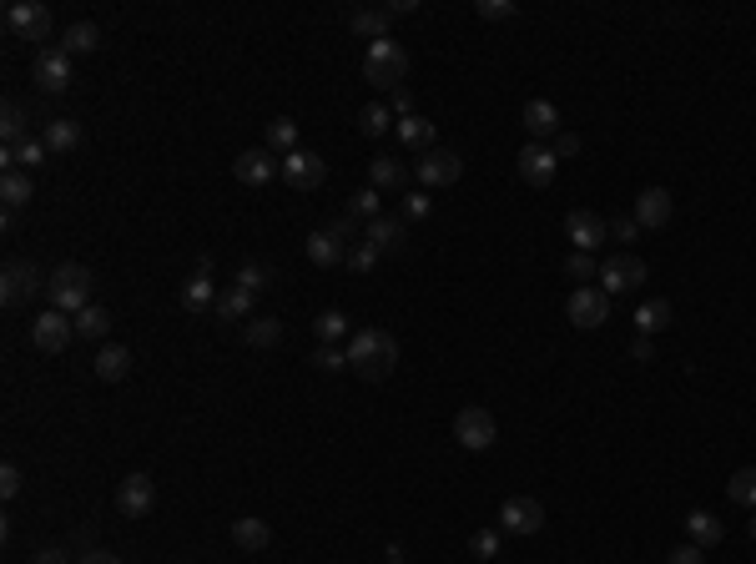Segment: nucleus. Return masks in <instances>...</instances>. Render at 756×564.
Instances as JSON below:
<instances>
[{
    "label": "nucleus",
    "instance_id": "obj_52",
    "mask_svg": "<svg viewBox=\"0 0 756 564\" xmlns=\"http://www.w3.org/2000/svg\"><path fill=\"white\" fill-rule=\"evenodd\" d=\"M575 152H580V136H575V131H560V136H555V157H575Z\"/></svg>",
    "mask_w": 756,
    "mask_h": 564
},
{
    "label": "nucleus",
    "instance_id": "obj_55",
    "mask_svg": "<svg viewBox=\"0 0 756 564\" xmlns=\"http://www.w3.org/2000/svg\"><path fill=\"white\" fill-rule=\"evenodd\" d=\"M671 564H706V554H701L696 544H681V549L671 554Z\"/></svg>",
    "mask_w": 756,
    "mask_h": 564
},
{
    "label": "nucleus",
    "instance_id": "obj_4",
    "mask_svg": "<svg viewBox=\"0 0 756 564\" xmlns=\"http://www.w3.org/2000/svg\"><path fill=\"white\" fill-rule=\"evenodd\" d=\"M494 439H499V423H494V413H489V408L464 403V408L454 413V444H464L469 454L494 449Z\"/></svg>",
    "mask_w": 756,
    "mask_h": 564
},
{
    "label": "nucleus",
    "instance_id": "obj_33",
    "mask_svg": "<svg viewBox=\"0 0 756 564\" xmlns=\"http://www.w3.org/2000/svg\"><path fill=\"white\" fill-rule=\"evenodd\" d=\"M96 46H101V26H96V21H76V26L66 31V41H61L66 56H91Z\"/></svg>",
    "mask_w": 756,
    "mask_h": 564
},
{
    "label": "nucleus",
    "instance_id": "obj_18",
    "mask_svg": "<svg viewBox=\"0 0 756 564\" xmlns=\"http://www.w3.org/2000/svg\"><path fill=\"white\" fill-rule=\"evenodd\" d=\"M363 242L384 257V252H399L404 242H409V222L404 217H373L368 227H363Z\"/></svg>",
    "mask_w": 756,
    "mask_h": 564
},
{
    "label": "nucleus",
    "instance_id": "obj_21",
    "mask_svg": "<svg viewBox=\"0 0 756 564\" xmlns=\"http://www.w3.org/2000/svg\"><path fill=\"white\" fill-rule=\"evenodd\" d=\"M46 157H51V152H46V141H41V136H26V141H16V147H6V152H0L6 172H36Z\"/></svg>",
    "mask_w": 756,
    "mask_h": 564
},
{
    "label": "nucleus",
    "instance_id": "obj_49",
    "mask_svg": "<svg viewBox=\"0 0 756 564\" xmlns=\"http://www.w3.org/2000/svg\"><path fill=\"white\" fill-rule=\"evenodd\" d=\"M429 207H434V202H429V192H409L399 217H404V222H419V217H429Z\"/></svg>",
    "mask_w": 756,
    "mask_h": 564
},
{
    "label": "nucleus",
    "instance_id": "obj_10",
    "mask_svg": "<svg viewBox=\"0 0 756 564\" xmlns=\"http://www.w3.org/2000/svg\"><path fill=\"white\" fill-rule=\"evenodd\" d=\"M540 524H545V504L540 499L515 494V499L499 504V529L504 534H540Z\"/></svg>",
    "mask_w": 756,
    "mask_h": 564
},
{
    "label": "nucleus",
    "instance_id": "obj_26",
    "mask_svg": "<svg viewBox=\"0 0 756 564\" xmlns=\"http://www.w3.org/2000/svg\"><path fill=\"white\" fill-rule=\"evenodd\" d=\"M126 373H132V353H126L121 343H106V348L96 353V378H101V383H121Z\"/></svg>",
    "mask_w": 756,
    "mask_h": 564
},
{
    "label": "nucleus",
    "instance_id": "obj_47",
    "mask_svg": "<svg viewBox=\"0 0 756 564\" xmlns=\"http://www.w3.org/2000/svg\"><path fill=\"white\" fill-rule=\"evenodd\" d=\"M469 549H474V559H494V554H499V529H479V534L469 539Z\"/></svg>",
    "mask_w": 756,
    "mask_h": 564
},
{
    "label": "nucleus",
    "instance_id": "obj_35",
    "mask_svg": "<svg viewBox=\"0 0 756 564\" xmlns=\"http://www.w3.org/2000/svg\"><path fill=\"white\" fill-rule=\"evenodd\" d=\"M0 197H6V207H11V212H21V207L36 197L31 172H6V177H0Z\"/></svg>",
    "mask_w": 756,
    "mask_h": 564
},
{
    "label": "nucleus",
    "instance_id": "obj_17",
    "mask_svg": "<svg viewBox=\"0 0 756 564\" xmlns=\"http://www.w3.org/2000/svg\"><path fill=\"white\" fill-rule=\"evenodd\" d=\"M464 177V162H459V152H449V147H434V152H424L419 157V182L424 187H454Z\"/></svg>",
    "mask_w": 756,
    "mask_h": 564
},
{
    "label": "nucleus",
    "instance_id": "obj_32",
    "mask_svg": "<svg viewBox=\"0 0 756 564\" xmlns=\"http://www.w3.org/2000/svg\"><path fill=\"white\" fill-rule=\"evenodd\" d=\"M348 31L363 36L368 46L384 41V36H389V11H353V16H348Z\"/></svg>",
    "mask_w": 756,
    "mask_h": 564
},
{
    "label": "nucleus",
    "instance_id": "obj_31",
    "mask_svg": "<svg viewBox=\"0 0 756 564\" xmlns=\"http://www.w3.org/2000/svg\"><path fill=\"white\" fill-rule=\"evenodd\" d=\"M686 534H691V544H696V549H711V544H721V534H726V529H721V519H716V514L691 509V514H686Z\"/></svg>",
    "mask_w": 756,
    "mask_h": 564
},
{
    "label": "nucleus",
    "instance_id": "obj_43",
    "mask_svg": "<svg viewBox=\"0 0 756 564\" xmlns=\"http://www.w3.org/2000/svg\"><path fill=\"white\" fill-rule=\"evenodd\" d=\"M313 368H323V373H343V368H348V348H338V343H318V348H313Z\"/></svg>",
    "mask_w": 756,
    "mask_h": 564
},
{
    "label": "nucleus",
    "instance_id": "obj_50",
    "mask_svg": "<svg viewBox=\"0 0 756 564\" xmlns=\"http://www.w3.org/2000/svg\"><path fill=\"white\" fill-rule=\"evenodd\" d=\"M26 489V474L16 469V464H6V469H0V494H6V499H16Z\"/></svg>",
    "mask_w": 756,
    "mask_h": 564
},
{
    "label": "nucleus",
    "instance_id": "obj_3",
    "mask_svg": "<svg viewBox=\"0 0 756 564\" xmlns=\"http://www.w3.org/2000/svg\"><path fill=\"white\" fill-rule=\"evenodd\" d=\"M91 267H81V262H61L56 272H51V282H46V298H51V308L56 313H66V318H76L81 308H91Z\"/></svg>",
    "mask_w": 756,
    "mask_h": 564
},
{
    "label": "nucleus",
    "instance_id": "obj_11",
    "mask_svg": "<svg viewBox=\"0 0 756 564\" xmlns=\"http://www.w3.org/2000/svg\"><path fill=\"white\" fill-rule=\"evenodd\" d=\"M565 313H570V323L575 328H605L610 323V298L600 293V288H575L570 293V303H565Z\"/></svg>",
    "mask_w": 756,
    "mask_h": 564
},
{
    "label": "nucleus",
    "instance_id": "obj_38",
    "mask_svg": "<svg viewBox=\"0 0 756 564\" xmlns=\"http://www.w3.org/2000/svg\"><path fill=\"white\" fill-rule=\"evenodd\" d=\"M31 116H26V106L21 101H6V111H0V136H6V147H16V141H26L31 131Z\"/></svg>",
    "mask_w": 756,
    "mask_h": 564
},
{
    "label": "nucleus",
    "instance_id": "obj_44",
    "mask_svg": "<svg viewBox=\"0 0 756 564\" xmlns=\"http://www.w3.org/2000/svg\"><path fill=\"white\" fill-rule=\"evenodd\" d=\"M348 217H353V222H363V227H368L373 217H384V212H378V192H373V187H363V192L353 197V207H348Z\"/></svg>",
    "mask_w": 756,
    "mask_h": 564
},
{
    "label": "nucleus",
    "instance_id": "obj_48",
    "mask_svg": "<svg viewBox=\"0 0 756 564\" xmlns=\"http://www.w3.org/2000/svg\"><path fill=\"white\" fill-rule=\"evenodd\" d=\"M484 21H515V6H510V0H479V6H474Z\"/></svg>",
    "mask_w": 756,
    "mask_h": 564
},
{
    "label": "nucleus",
    "instance_id": "obj_30",
    "mask_svg": "<svg viewBox=\"0 0 756 564\" xmlns=\"http://www.w3.org/2000/svg\"><path fill=\"white\" fill-rule=\"evenodd\" d=\"M212 313H217V323H242V318L252 313V293H247V288H237V282H232L227 293H217Z\"/></svg>",
    "mask_w": 756,
    "mask_h": 564
},
{
    "label": "nucleus",
    "instance_id": "obj_20",
    "mask_svg": "<svg viewBox=\"0 0 756 564\" xmlns=\"http://www.w3.org/2000/svg\"><path fill=\"white\" fill-rule=\"evenodd\" d=\"M520 121H525V131H530L535 141H545V136L555 141V136H560V111H555V101H540V96H535V101H525Z\"/></svg>",
    "mask_w": 756,
    "mask_h": 564
},
{
    "label": "nucleus",
    "instance_id": "obj_37",
    "mask_svg": "<svg viewBox=\"0 0 756 564\" xmlns=\"http://www.w3.org/2000/svg\"><path fill=\"white\" fill-rule=\"evenodd\" d=\"M268 152H273V157H288V152H298V121H293V116H278V121H268Z\"/></svg>",
    "mask_w": 756,
    "mask_h": 564
},
{
    "label": "nucleus",
    "instance_id": "obj_46",
    "mask_svg": "<svg viewBox=\"0 0 756 564\" xmlns=\"http://www.w3.org/2000/svg\"><path fill=\"white\" fill-rule=\"evenodd\" d=\"M348 272H373L378 267V252L368 247V242H358V247H348V262H343Z\"/></svg>",
    "mask_w": 756,
    "mask_h": 564
},
{
    "label": "nucleus",
    "instance_id": "obj_28",
    "mask_svg": "<svg viewBox=\"0 0 756 564\" xmlns=\"http://www.w3.org/2000/svg\"><path fill=\"white\" fill-rule=\"evenodd\" d=\"M399 141H404L409 152H434V121L419 116V111L404 116V121H399Z\"/></svg>",
    "mask_w": 756,
    "mask_h": 564
},
{
    "label": "nucleus",
    "instance_id": "obj_5",
    "mask_svg": "<svg viewBox=\"0 0 756 564\" xmlns=\"http://www.w3.org/2000/svg\"><path fill=\"white\" fill-rule=\"evenodd\" d=\"M646 282V262L636 252H615L600 262V293L605 298H620V293H636Z\"/></svg>",
    "mask_w": 756,
    "mask_h": 564
},
{
    "label": "nucleus",
    "instance_id": "obj_12",
    "mask_svg": "<svg viewBox=\"0 0 756 564\" xmlns=\"http://www.w3.org/2000/svg\"><path fill=\"white\" fill-rule=\"evenodd\" d=\"M71 333H76V323H71L66 313H56V308H46V313L31 318V343H36V353H61V348L71 343Z\"/></svg>",
    "mask_w": 756,
    "mask_h": 564
},
{
    "label": "nucleus",
    "instance_id": "obj_14",
    "mask_svg": "<svg viewBox=\"0 0 756 564\" xmlns=\"http://www.w3.org/2000/svg\"><path fill=\"white\" fill-rule=\"evenodd\" d=\"M288 187H298V192H313V187H323V177H328V167H323V157L318 152H288L283 157V172H278Z\"/></svg>",
    "mask_w": 756,
    "mask_h": 564
},
{
    "label": "nucleus",
    "instance_id": "obj_23",
    "mask_svg": "<svg viewBox=\"0 0 756 564\" xmlns=\"http://www.w3.org/2000/svg\"><path fill=\"white\" fill-rule=\"evenodd\" d=\"M671 323H676V308H671L666 298H651V303L636 308V333H641V338H656V333H666Z\"/></svg>",
    "mask_w": 756,
    "mask_h": 564
},
{
    "label": "nucleus",
    "instance_id": "obj_58",
    "mask_svg": "<svg viewBox=\"0 0 756 564\" xmlns=\"http://www.w3.org/2000/svg\"><path fill=\"white\" fill-rule=\"evenodd\" d=\"M384 11H389V21H394V16H414L419 6H414V0H394V6H384Z\"/></svg>",
    "mask_w": 756,
    "mask_h": 564
},
{
    "label": "nucleus",
    "instance_id": "obj_13",
    "mask_svg": "<svg viewBox=\"0 0 756 564\" xmlns=\"http://www.w3.org/2000/svg\"><path fill=\"white\" fill-rule=\"evenodd\" d=\"M31 81L41 91H66L71 86V56L61 46H41L36 51V66H31Z\"/></svg>",
    "mask_w": 756,
    "mask_h": 564
},
{
    "label": "nucleus",
    "instance_id": "obj_34",
    "mask_svg": "<svg viewBox=\"0 0 756 564\" xmlns=\"http://www.w3.org/2000/svg\"><path fill=\"white\" fill-rule=\"evenodd\" d=\"M313 333H318V343H348V338H353V323H348V313L328 308V313L313 318Z\"/></svg>",
    "mask_w": 756,
    "mask_h": 564
},
{
    "label": "nucleus",
    "instance_id": "obj_59",
    "mask_svg": "<svg viewBox=\"0 0 756 564\" xmlns=\"http://www.w3.org/2000/svg\"><path fill=\"white\" fill-rule=\"evenodd\" d=\"M746 529H751V539H756V509H751V524H746Z\"/></svg>",
    "mask_w": 756,
    "mask_h": 564
},
{
    "label": "nucleus",
    "instance_id": "obj_57",
    "mask_svg": "<svg viewBox=\"0 0 756 564\" xmlns=\"http://www.w3.org/2000/svg\"><path fill=\"white\" fill-rule=\"evenodd\" d=\"M76 564H121V559H116V554H101V549H91V554H81Z\"/></svg>",
    "mask_w": 756,
    "mask_h": 564
},
{
    "label": "nucleus",
    "instance_id": "obj_1",
    "mask_svg": "<svg viewBox=\"0 0 756 564\" xmlns=\"http://www.w3.org/2000/svg\"><path fill=\"white\" fill-rule=\"evenodd\" d=\"M394 363H399L394 333H384V328H358V333L348 338V368H353L358 378L378 383V378L394 373Z\"/></svg>",
    "mask_w": 756,
    "mask_h": 564
},
{
    "label": "nucleus",
    "instance_id": "obj_39",
    "mask_svg": "<svg viewBox=\"0 0 756 564\" xmlns=\"http://www.w3.org/2000/svg\"><path fill=\"white\" fill-rule=\"evenodd\" d=\"M71 323H76V338H106V333H111V313H106L101 303L81 308V313H76Z\"/></svg>",
    "mask_w": 756,
    "mask_h": 564
},
{
    "label": "nucleus",
    "instance_id": "obj_22",
    "mask_svg": "<svg viewBox=\"0 0 756 564\" xmlns=\"http://www.w3.org/2000/svg\"><path fill=\"white\" fill-rule=\"evenodd\" d=\"M41 141H46V152H76L81 147V126L71 121V116H51L46 126H41Z\"/></svg>",
    "mask_w": 756,
    "mask_h": 564
},
{
    "label": "nucleus",
    "instance_id": "obj_15",
    "mask_svg": "<svg viewBox=\"0 0 756 564\" xmlns=\"http://www.w3.org/2000/svg\"><path fill=\"white\" fill-rule=\"evenodd\" d=\"M565 237H570V247H575V252H595V247L610 237V222H605V217H595L590 207H575V212L565 217Z\"/></svg>",
    "mask_w": 756,
    "mask_h": 564
},
{
    "label": "nucleus",
    "instance_id": "obj_53",
    "mask_svg": "<svg viewBox=\"0 0 756 564\" xmlns=\"http://www.w3.org/2000/svg\"><path fill=\"white\" fill-rule=\"evenodd\" d=\"M630 358H636V363H651V358H656V343L636 333V343H630Z\"/></svg>",
    "mask_w": 756,
    "mask_h": 564
},
{
    "label": "nucleus",
    "instance_id": "obj_25",
    "mask_svg": "<svg viewBox=\"0 0 756 564\" xmlns=\"http://www.w3.org/2000/svg\"><path fill=\"white\" fill-rule=\"evenodd\" d=\"M308 257H313L318 267H338V262H348V242H343V237H333V232L323 227V232H313V237H308Z\"/></svg>",
    "mask_w": 756,
    "mask_h": 564
},
{
    "label": "nucleus",
    "instance_id": "obj_16",
    "mask_svg": "<svg viewBox=\"0 0 756 564\" xmlns=\"http://www.w3.org/2000/svg\"><path fill=\"white\" fill-rule=\"evenodd\" d=\"M273 172H283V162H278L268 147L237 152V162H232V177H237L242 187H268V182H273Z\"/></svg>",
    "mask_w": 756,
    "mask_h": 564
},
{
    "label": "nucleus",
    "instance_id": "obj_2",
    "mask_svg": "<svg viewBox=\"0 0 756 564\" xmlns=\"http://www.w3.org/2000/svg\"><path fill=\"white\" fill-rule=\"evenodd\" d=\"M404 76H409V51H404L394 36L373 41V46L363 51V81H368V86H378V91H404Z\"/></svg>",
    "mask_w": 756,
    "mask_h": 564
},
{
    "label": "nucleus",
    "instance_id": "obj_54",
    "mask_svg": "<svg viewBox=\"0 0 756 564\" xmlns=\"http://www.w3.org/2000/svg\"><path fill=\"white\" fill-rule=\"evenodd\" d=\"M389 111H394L399 121H404V116H414V96H409V91H394V101H389Z\"/></svg>",
    "mask_w": 756,
    "mask_h": 564
},
{
    "label": "nucleus",
    "instance_id": "obj_19",
    "mask_svg": "<svg viewBox=\"0 0 756 564\" xmlns=\"http://www.w3.org/2000/svg\"><path fill=\"white\" fill-rule=\"evenodd\" d=\"M671 212H676L671 192H666V187H646V192L636 197V212H630V217H636L641 227H651V232H661V227L671 222Z\"/></svg>",
    "mask_w": 756,
    "mask_h": 564
},
{
    "label": "nucleus",
    "instance_id": "obj_8",
    "mask_svg": "<svg viewBox=\"0 0 756 564\" xmlns=\"http://www.w3.org/2000/svg\"><path fill=\"white\" fill-rule=\"evenodd\" d=\"M6 31L16 41H46L51 36V11L41 0H16V6H6Z\"/></svg>",
    "mask_w": 756,
    "mask_h": 564
},
{
    "label": "nucleus",
    "instance_id": "obj_51",
    "mask_svg": "<svg viewBox=\"0 0 756 564\" xmlns=\"http://www.w3.org/2000/svg\"><path fill=\"white\" fill-rule=\"evenodd\" d=\"M610 232H615L620 242H636V232H641V222H636V217H615V222H610Z\"/></svg>",
    "mask_w": 756,
    "mask_h": 564
},
{
    "label": "nucleus",
    "instance_id": "obj_41",
    "mask_svg": "<svg viewBox=\"0 0 756 564\" xmlns=\"http://www.w3.org/2000/svg\"><path fill=\"white\" fill-rule=\"evenodd\" d=\"M278 338H283V323H278V318H252V323H247V343H252V348H273Z\"/></svg>",
    "mask_w": 756,
    "mask_h": 564
},
{
    "label": "nucleus",
    "instance_id": "obj_29",
    "mask_svg": "<svg viewBox=\"0 0 756 564\" xmlns=\"http://www.w3.org/2000/svg\"><path fill=\"white\" fill-rule=\"evenodd\" d=\"M217 303V293H212V272H192L187 282H182V308L187 313H207Z\"/></svg>",
    "mask_w": 756,
    "mask_h": 564
},
{
    "label": "nucleus",
    "instance_id": "obj_56",
    "mask_svg": "<svg viewBox=\"0 0 756 564\" xmlns=\"http://www.w3.org/2000/svg\"><path fill=\"white\" fill-rule=\"evenodd\" d=\"M31 564H71V559H66V549H41Z\"/></svg>",
    "mask_w": 756,
    "mask_h": 564
},
{
    "label": "nucleus",
    "instance_id": "obj_9",
    "mask_svg": "<svg viewBox=\"0 0 756 564\" xmlns=\"http://www.w3.org/2000/svg\"><path fill=\"white\" fill-rule=\"evenodd\" d=\"M152 504H157V484H152V474H126V479L116 484V509H121L126 519H147V514H152Z\"/></svg>",
    "mask_w": 756,
    "mask_h": 564
},
{
    "label": "nucleus",
    "instance_id": "obj_36",
    "mask_svg": "<svg viewBox=\"0 0 756 564\" xmlns=\"http://www.w3.org/2000/svg\"><path fill=\"white\" fill-rule=\"evenodd\" d=\"M353 121H358V131H363V136H384L389 126H399V121H394V111H389L384 101H368V106H358V116H353Z\"/></svg>",
    "mask_w": 756,
    "mask_h": 564
},
{
    "label": "nucleus",
    "instance_id": "obj_45",
    "mask_svg": "<svg viewBox=\"0 0 756 564\" xmlns=\"http://www.w3.org/2000/svg\"><path fill=\"white\" fill-rule=\"evenodd\" d=\"M565 277H575V282H585V288H590V277H595V252H570V257H565Z\"/></svg>",
    "mask_w": 756,
    "mask_h": 564
},
{
    "label": "nucleus",
    "instance_id": "obj_6",
    "mask_svg": "<svg viewBox=\"0 0 756 564\" xmlns=\"http://www.w3.org/2000/svg\"><path fill=\"white\" fill-rule=\"evenodd\" d=\"M41 288H46V282H41V267H36V262H26V257H11V262H6V272H0V303H6V308L31 303Z\"/></svg>",
    "mask_w": 756,
    "mask_h": 564
},
{
    "label": "nucleus",
    "instance_id": "obj_27",
    "mask_svg": "<svg viewBox=\"0 0 756 564\" xmlns=\"http://www.w3.org/2000/svg\"><path fill=\"white\" fill-rule=\"evenodd\" d=\"M404 182H409V172H404L394 157H373V162H368V187H373V192H399Z\"/></svg>",
    "mask_w": 756,
    "mask_h": 564
},
{
    "label": "nucleus",
    "instance_id": "obj_7",
    "mask_svg": "<svg viewBox=\"0 0 756 564\" xmlns=\"http://www.w3.org/2000/svg\"><path fill=\"white\" fill-rule=\"evenodd\" d=\"M515 172H520L525 187H550L555 172H560V157H555V147H545V141H525L515 152Z\"/></svg>",
    "mask_w": 756,
    "mask_h": 564
},
{
    "label": "nucleus",
    "instance_id": "obj_40",
    "mask_svg": "<svg viewBox=\"0 0 756 564\" xmlns=\"http://www.w3.org/2000/svg\"><path fill=\"white\" fill-rule=\"evenodd\" d=\"M726 494H731V504L756 509V469H736V474H731V484H726Z\"/></svg>",
    "mask_w": 756,
    "mask_h": 564
},
{
    "label": "nucleus",
    "instance_id": "obj_42",
    "mask_svg": "<svg viewBox=\"0 0 756 564\" xmlns=\"http://www.w3.org/2000/svg\"><path fill=\"white\" fill-rule=\"evenodd\" d=\"M268 282H273V272H268L263 262H242V267H237V288H247L252 298H258V293L268 288Z\"/></svg>",
    "mask_w": 756,
    "mask_h": 564
},
{
    "label": "nucleus",
    "instance_id": "obj_24",
    "mask_svg": "<svg viewBox=\"0 0 756 564\" xmlns=\"http://www.w3.org/2000/svg\"><path fill=\"white\" fill-rule=\"evenodd\" d=\"M232 544L237 549H247V554H258V549H268L273 544V524H263V519H232Z\"/></svg>",
    "mask_w": 756,
    "mask_h": 564
}]
</instances>
